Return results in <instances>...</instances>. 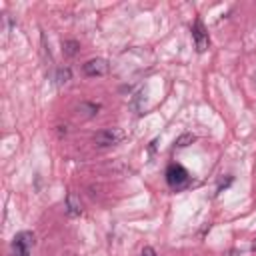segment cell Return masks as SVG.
<instances>
[{
    "instance_id": "7",
    "label": "cell",
    "mask_w": 256,
    "mask_h": 256,
    "mask_svg": "<svg viewBox=\"0 0 256 256\" xmlns=\"http://www.w3.org/2000/svg\"><path fill=\"white\" fill-rule=\"evenodd\" d=\"M194 140H196V136L188 132V134H182V136H180V138L176 140V146H180V148H184V146H188V144H192Z\"/></svg>"
},
{
    "instance_id": "5",
    "label": "cell",
    "mask_w": 256,
    "mask_h": 256,
    "mask_svg": "<svg viewBox=\"0 0 256 256\" xmlns=\"http://www.w3.org/2000/svg\"><path fill=\"white\" fill-rule=\"evenodd\" d=\"M108 72V62L104 58H92L84 64V74L90 76V78H96V76H104Z\"/></svg>"
},
{
    "instance_id": "3",
    "label": "cell",
    "mask_w": 256,
    "mask_h": 256,
    "mask_svg": "<svg viewBox=\"0 0 256 256\" xmlns=\"http://www.w3.org/2000/svg\"><path fill=\"white\" fill-rule=\"evenodd\" d=\"M124 130L122 128H102L94 134V144L100 146V148H106V146H116L124 140Z\"/></svg>"
},
{
    "instance_id": "9",
    "label": "cell",
    "mask_w": 256,
    "mask_h": 256,
    "mask_svg": "<svg viewBox=\"0 0 256 256\" xmlns=\"http://www.w3.org/2000/svg\"><path fill=\"white\" fill-rule=\"evenodd\" d=\"M140 256H156V250L152 246H144L142 252H140Z\"/></svg>"
},
{
    "instance_id": "6",
    "label": "cell",
    "mask_w": 256,
    "mask_h": 256,
    "mask_svg": "<svg viewBox=\"0 0 256 256\" xmlns=\"http://www.w3.org/2000/svg\"><path fill=\"white\" fill-rule=\"evenodd\" d=\"M66 208H68V214L70 216H80L82 214V202H80V198L74 192H70L66 196Z\"/></svg>"
},
{
    "instance_id": "8",
    "label": "cell",
    "mask_w": 256,
    "mask_h": 256,
    "mask_svg": "<svg viewBox=\"0 0 256 256\" xmlns=\"http://www.w3.org/2000/svg\"><path fill=\"white\" fill-rule=\"evenodd\" d=\"M56 80H58V84H66L70 80V68H60L56 74Z\"/></svg>"
},
{
    "instance_id": "1",
    "label": "cell",
    "mask_w": 256,
    "mask_h": 256,
    "mask_svg": "<svg viewBox=\"0 0 256 256\" xmlns=\"http://www.w3.org/2000/svg\"><path fill=\"white\" fill-rule=\"evenodd\" d=\"M34 248V232L30 230H22L12 238L10 244V254L12 256H30Z\"/></svg>"
},
{
    "instance_id": "2",
    "label": "cell",
    "mask_w": 256,
    "mask_h": 256,
    "mask_svg": "<svg viewBox=\"0 0 256 256\" xmlns=\"http://www.w3.org/2000/svg\"><path fill=\"white\" fill-rule=\"evenodd\" d=\"M166 182L172 190H182L190 184V174L184 166L180 164H170L168 170H166Z\"/></svg>"
},
{
    "instance_id": "10",
    "label": "cell",
    "mask_w": 256,
    "mask_h": 256,
    "mask_svg": "<svg viewBox=\"0 0 256 256\" xmlns=\"http://www.w3.org/2000/svg\"><path fill=\"white\" fill-rule=\"evenodd\" d=\"M226 256H238V252H236V250H230V252H228Z\"/></svg>"
},
{
    "instance_id": "4",
    "label": "cell",
    "mask_w": 256,
    "mask_h": 256,
    "mask_svg": "<svg viewBox=\"0 0 256 256\" xmlns=\"http://www.w3.org/2000/svg\"><path fill=\"white\" fill-rule=\"evenodd\" d=\"M192 40H194V46L198 52H204L210 44V36H208V30L204 26V22L200 18H196L194 26H192Z\"/></svg>"
}]
</instances>
